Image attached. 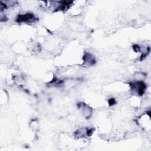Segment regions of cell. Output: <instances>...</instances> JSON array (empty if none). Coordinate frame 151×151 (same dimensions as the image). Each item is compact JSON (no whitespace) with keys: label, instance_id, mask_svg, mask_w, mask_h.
Instances as JSON below:
<instances>
[{"label":"cell","instance_id":"6da1fadb","mask_svg":"<svg viewBox=\"0 0 151 151\" xmlns=\"http://www.w3.org/2000/svg\"><path fill=\"white\" fill-rule=\"evenodd\" d=\"M37 18L34 14L31 13H27L24 15H19L17 18L18 22H33L36 21Z\"/></svg>","mask_w":151,"mask_h":151},{"label":"cell","instance_id":"7a4b0ae2","mask_svg":"<svg viewBox=\"0 0 151 151\" xmlns=\"http://www.w3.org/2000/svg\"><path fill=\"white\" fill-rule=\"evenodd\" d=\"M132 89H135L136 91H137V93L140 96H142L146 90V84L142 82V81H137L136 83H134L132 85Z\"/></svg>","mask_w":151,"mask_h":151},{"label":"cell","instance_id":"3957f363","mask_svg":"<svg viewBox=\"0 0 151 151\" xmlns=\"http://www.w3.org/2000/svg\"><path fill=\"white\" fill-rule=\"evenodd\" d=\"M84 62L88 63L89 65H93L96 63L95 58L90 54L88 53H86V55L84 57Z\"/></svg>","mask_w":151,"mask_h":151},{"label":"cell","instance_id":"277c9868","mask_svg":"<svg viewBox=\"0 0 151 151\" xmlns=\"http://www.w3.org/2000/svg\"><path fill=\"white\" fill-rule=\"evenodd\" d=\"M109 103L110 106H112V105H113V104H115L116 101H115V100H114V99H110L109 100Z\"/></svg>","mask_w":151,"mask_h":151}]
</instances>
